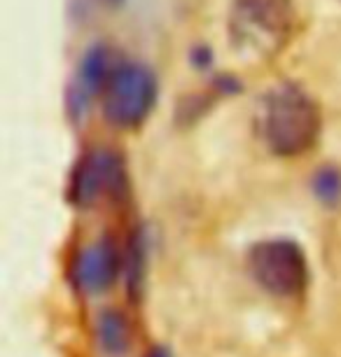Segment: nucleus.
<instances>
[{
    "mask_svg": "<svg viewBox=\"0 0 341 357\" xmlns=\"http://www.w3.org/2000/svg\"><path fill=\"white\" fill-rule=\"evenodd\" d=\"M259 129L273 154L297 157L316 143L320 133V112L302 89L283 84L264 98Z\"/></svg>",
    "mask_w": 341,
    "mask_h": 357,
    "instance_id": "nucleus-1",
    "label": "nucleus"
},
{
    "mask_svg": "<svg viewBox=\"0 0 341 357\" xmlns=\"http://www.w3.org/2000/svg\"><path fill=\"white\" fill-rule=\"evenodd\" d=\"M292 22V0H234L232 40L243 52L271 56L285 45Z\"/></svg>",
    "mask_w": 341,
    "mask_h": 357,
    "instance_id": "nucleus-2",
    "label": "nucleus"
},
{
    "mask_svg": "<svg viewBox=\"0 0 341 357\" xmlns=\"http://www.w3.org/2000/svg\"><path fill=\"white\" fill-rule=\"evenodd\" d=\"M250 275L273 296H295L309 282L304 250L290 238L262 241L248 255Z\"/></svg>",
    "mask_w": 341,
    "mask_h": 357,
    "instance_id": "nucleus-3",
    "label": "nucleus"
},
{
    "mask_svg": "<svg viewBox=\"0 0 341 357\" xmlns=\"http://www.w3.org/2000/svg\"><path fill=\"white\" fill-rule=\"evenodd\" d=\"M157 82L145 66L126 63L112 73L108 86H105L103 110L110 124L133 129L143 124L155 105Z\"/></svg>",
    "mask_w": 341,
    "mask_h": 357,
    "instance_id": "nucleus-4",
    "label": "nucleus"
},
{
    "mask_svg": "<svg viewBox=\"0 0 341 357\" xmlns=\"http://www.w3.org/2000/svg\"><path fill=\"white\" fill-rule=\"evenodd\" d=\"M126 187L124 164L115 152H91L73 173V201L91 206L105 194H122Z\"/></svg>",
    "mask_w": 341,
    "mask_h": 357,
    "instance_id": "nucleus-5",
    "label": "nucleus"
},
{
    "mask_svg": "<svg viewBox=\"0 0 341 357\" xmlns=\"http://www.w3.org/2000/svg\"><path fill=\"white\" fill-rule=\"evenodd\" d=\"M119 264H122V261H119L115 245L105 243V241L84 248L75 261L77 287L86 294L105 292V289L115 282L119 273Z\"/></svg>",
    "mask_w": 341,
    "mask_h": 357,
    "instance_id": "nucleus-6",
    "label": "nucleus"
},
{
    "mask_svg": "<svg viewBox=\"0 0 341 357\" xmlns=\"http://www.w3.org/2000/svg\"><path fill=\"white\" fill-rule=\"evenodd\" d=\"M110 70V59H108V52L103 47H96L91 50L89 54L84 56V63L79 68V96H91V93H98L103 86H108L110 77H112Z\"/></svg>",
    "mask_w": 341,
    "mask_h": 357,
    "instance_id": "nucleus-7",
    "label": "nucleus"
},
{
    "mask_svg": "<svg viewBox=\"0 0 341 357\" xmlns=\"http://www.w3.org/2000/svg\"><path fill=\"white\" fill-rule=\"evenodd\" d=\"M98 339H101V346L110 355H122L126 346H129V327H126V320L115 311L103 313V318L98 320Z\"/></svg>",
    "mask_w": 341,
    "mask_h": 357,
    "instance_id": "nucleus-8",
    "label": "nucleus"
},
{
    "mask_svg": "<svg viewBox=\"0 0 341 357\" xmlns=\"http://www.w3.org/2000/svg\"><path fill=\"white\" fill-rule=\"evenodd\" d=\"M313 192L327 206H334L341 201V173L334 168H320L313 178Z\"/></svg>",
    "mask_w": 341,
    "mask_h": 357,
    "instance_id": "nucleus-9",
    "label": "nucleus"
},
{
    "mask_svg": "<svg viewBox=\"0 0 341 357\" xmlns=\"http://www.w3.org/2000/svg\"><path fill=\"white\" fill-rule=\"evenodd\" d=\"M150 357H169V355H166L164 350H155V353H152Z\"/></svg>",
    "mask_w": 341,
    "mask_h": 357,
    "instance_id": "nucleus-10",
    "label": "nucleus"
},
{
    "mask_svg": "<svg viewBox=\"0 0 341 357\" xmlns=\"http://www.w3.org/2000/svg\"><path fill=\"white\" fill-rule=\"evenodd\" d=\"M110 3H122V0H110Z\"/></svg>",
    "mask_w": 341,
    "mask_h": 357,
    "instance_id": "nucleus-11",
    "label": "nucleus"
}]
</instances>
